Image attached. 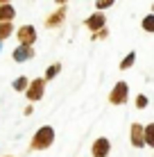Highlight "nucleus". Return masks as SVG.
<instances>
[{"instance_id": "a211bd4d", "label": "nucleus", "mask_w": 154, "mask_h": 157, "mask_svg": "<svg viewBox=\"0 0 154 157\" xmlns=\"http://www.w3.org/2000/svg\"><path fill=\"white\" fill-rule=\"evenodd\" d=\"M147 107V96H136V109H145Z\"/></svg>"}, {"instance_id": "6e6552de", "label": "nucleus", "mask_w": 154, "mask_h": 157, "mask_svg": "<svg viewBox=\"0 0 154 157\" xmlns=\"http://www.w3.org/2000/svg\"><path fill=\"white\" fill-rule=\"evenodd\" d=\"M107 23V18H104V14L102 12H95L93 16H88L86 21H84V25H86L91 32H95V30H102V25Z\"/></svg>"}, {"instance_id": "5701e85b", "label": "nucleus", "mask_w": 154, "mask_h": 157, "mask_svg": "<svg viewBox=\"0 0 154 157\" xmlns=\"http://www.w3.org/2000/svg\"><path fill=\"white\" fill-rule=\"evenodd\" d=\"M0 50H2V43H0Z\"/></svg>"}, {"instance_id": "9d476101", "label": "nucleus", "mask_w": 154, "mask_h": 157, "mask_svg": "<svg viewBox=\"0 0 154 157\" xmlns=\"http://www.w3.org/2000/svg\"><path fill=\"white\" fill-rule=\"evenodd\" d=\"M16 16V9L12 5H0V23H12Z\"/></svg>"}, {"instance_id": "4be33fe9", "label": "nucleus", "mask_w": 154, "mask_h": 157, "mask_svg": "<svg viewBox=\"0 0 154 157\" xmlns=\"http://www.w3.org/2000/svg\"><path fill=\"white\" fill-rule=\"evenodd\" d=\"M2 157H12V155H2Z\"/></svg>"}, {"instance_id": "aec40b11", "label": "nucleus", "mask_w": 154, "mask_h": 157, "mask_svg": "<svg viewBox=\"0 0 154 157\" xmlns=\"http://www.w3.org/2000/svg\"><path fill=\"white\" fill-rule=\"evenodd\" d=\"M55 2H57V5H66V0H55Z\"/></svg>"}, {"instance_id": "f257e3e1", "label": "nucleus", "mask_w": 154, "mask_h": 157, "mask_svg": "<svg viewBox=\"0 0 154 157\" xmlns=\"http://www.w3.org/2000/svg\"><path fill=\"white\" fill-rule=\"evenodd\" d=\"M52 144H55V128L43 125V128L36 130V134L32 137L30 148H32V150H48Z\"/></svg>"}, {"instance_id": "ddd939ff", "label": "nucleus", "mask_w": 154, "mask_h": 157, "mask_svg": "<svg viewBox=\"0 0 154 157\" xmlns=\"http://www.w3.org/2000/svg\"><path fill=\"white\" fill-rule=\"evenodd\" d=\"M14 32V25L12 23H0V43H2L5 39H9Z\"/></svg>"}, {"instance_id": "f3484780", "label": "nucleus", "mask_w": 154, "mask_h": 157, "mask_svg": "<svg viewBox=\"0 0 154 157\" xmlns=\"http://www.w3.org/2000/svg\"><path fill=\"white\" fill-rule=\"evenodd\" d=\"M116 0H95V7H98V12H102V9H107V7H111Z\"/></svg>"}, {"instance_id": "2eb2a0df", "label": "nucleus", "mask_w": 154, "mask_h": 157, "mask_svg": "<svg viewBox=\"0 0 154 157\" xmlns=\"http://www.w3.org/2000/svg\"><path fill=\"white\" fill-rule=\"evenodd\" d=\"M134 59H136V52H129V55H127L123 62H120V71H127V68L134 64Z\"/></svg>"}, {"instance_id": "1a4fd4ad", "label": "nucleus", "mask_w": 154, "mask_h": 157, "mask_svg": "<svg viewBox=\"0 0 154 157\" xmlns=\"http://www.w3.org/2000/svg\"><path fill=\"white\" fill-rule=\"evenodd\" d=\"M63 18H66V7H59L55 14H50L45 18V28H59L63 23Z\"/></svg>"}, {"instance_id": "9b49d317", "label": "nucleus", "mask_w": 154, "mask_h": 157, "mask_svg": "<svg viewBox=\"0 0 154 157\" xmlns=\"http://www.w3.org/2000/svg\"><path fill=\"white\" fill-rule=\"evenodd\" d=\"M143 137H145V146L154 148V123H147V125H143Z\"/></svg>"}, {"instance_id": "4468645a", "label": "nucleus", "mask_w": 154, "mask_h": 157, "mask_svg": "<svg viewBox=\"0 0 154 157\" xmlns=\"http://www.w3.org/2000/svg\"><path fill=\"white\" fill-rule=\"evenodd\" d=\"M27 84H30V80L25 78V75H20V78L14 80V91H25V89H27Z\"/></svg>"}, {"instance_id": "7ed1b4c3", "label": "nucleus", "mask_w": 154, "mask_h": 157, "mask_svg": "<svg viewBox=\"0 0 154 157\" xmlns=\"http://www.w3.org/2000/svg\"><path fill=\"white\" fill-rule=\"evenodd\" d=\"M43 94H45V80H43V78L30 80L27 89H25V96H27V100H30V102H36V100L43 98Z\"/></svg>"}, {"instance_id": "0eeeda50", "label": "nucleus", "mask_w": 154, "mask_h": 157, "mask_svg": "<svg viewBox=\"0 0 154 157\" xmlns=\"http://www.w3.org/2000/svg\"><path fill=\"white\" fill-rule=\"evenodd\" d=\"M12 57H14V62L25 64V62H30V59L34 57V48L32 46H18V48H14Z\"/></svg>"}, {"instance_id": "20e7f679", "label": "nucleus", "mask_w": 154, "mask_h": 157, "mask_svg": "<svg viewBox=\"0 0 154 157\" xmlns=\"http://www.w3.org/2000/svg\"><path fill=\"white\" fill-rule=\"evenodd\" d=\"M111 153V141L107 137H100V139H95L93 146H91V155L93 157H109Z\"/></svg>"}, {"instance_id": "39448f33", "label": "nucleus", "mask_w": 154, "mask_h": 157, "mask_svg": "<svg viewBox=\"0 0 154 157\" xmlns=\"http://www.w3.org/2000/svg\"><path fill=\"white\" fill-rule=\"evenodd\" d=\"M16 36H18L20 46H32L36 41V30H34V25H23V28L16 32Z\"/></svg>"}, {"instance_id": "412c9836", "label": "nucleus", "mask_w": 154, "mask_h": 157, "mask_svg": "<svg viewBox=\"0 0 154 157\" xmlns=\"http://www.w3.org/2000/svg\"><path fill=\"white\" fill-rule=\"evenodd\" d=\"M0 5H9V0H0Z\"/></svg>"}, {"instance_id": "6ab92c4d", "label": "nucleus", "mask_w": 154, "mask_h": 157, "mask_svg": "<svg viewBox=\"0 0 154 157\" xmlns=\"http://www.w3.org/2000/svg\"><path fill=\"white\" fill-rule=\"evenodd\" d=\"M32 112H34V107H32V105H27V107H25V116H30Z\"/></svg>"}, {"instance_id": "f8f14e48", "label": "nucleus", "mask_w": 154, "mask_h": 157, "mask_svg": "<svg viewBox=\"0 0 154 157\" xmlns=\"http://www.w3.org/2000/svg\"><path fill=\"white\" fill-rule=\"evenodd\" d=\"M59 73H61V64H52L50 68H45V78L43 80H45V82H50V80H55Z\"/></svg>"}, {"instance_id": "dca6fc26", "label": "nucleus", "mask_w": 154, "mask_h": 157, "mask_svg": "<svg viewBox=\"0 0 154 157\" xmlns=\"http://www.w3.org/2000/svg\"><path fill=\"white\" fill-rule=\"evenodd\" d=\"M143 30H145V32H154V14H150V16L143 18Z\"/></svg>"}, {"instance_id": "423d86ee", "label": "nucleus", "mask_w": 154, "mask_h": 157, "mask_svg": "<svg viewBox=\"0 0 154 157\" xmlns=\"http://www.w3.org/2000/svg\"><path fill=\"white\" fill-rule=\"evenodd\" d=\"M129 141L134 148H143L145 146V137H143V125L141 123H131L129 128Z\"/></svg>"}, {"instance_id": "f03ea898", "label": "nucleus", "mask_w": 154, "mask_h": 157, "mask_svg": "<svg viewBox=\"0 0 154 157\" xmlns=\"http://www.w3.org/2000/svg\"><path fill=\"white\" fill-rule=\"evenodd\" d=\"M127 98H129V84L120 80V82H116V86L111 89L109 102H111V105H125Z\"/></svg>"}]
</instances>
